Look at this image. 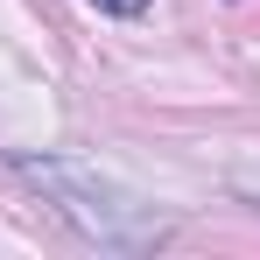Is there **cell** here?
I'll list each match as a JSON object with an SVG mask.
<instances>
[{"mask_svg": "<svg viewBox=\"0 0 260 260\" xmlns=\"http://www.w3.org/2000/svg\"><path fill=\"white\" fill-rule=\"evenodd\" d=\"M21 176L56 197V211L78 218V232L99 239V246H148V239H162V225L155 218H141L134 204H113V190L106 183H91L85 169H71V162H21Z\"/></svg>", "mask_w": 260, "mask_h": 260, "instance_id": "6da1fadb", "label": "cell"}, {"mask_svg": "<svg viewBox=\"0 0 260 260\" xmlns=\"http://www.w3.org/2000/svg\"><path fill=\"white\" fill-rule=\"evenodd\" d=\"M99 7H106V14H141L148 0H99Z\"/></svg>", "mask_w": 260, "mask_h": 260, "instance_id": "7a4b0ae2", "label": "cell"}]
</instances>
